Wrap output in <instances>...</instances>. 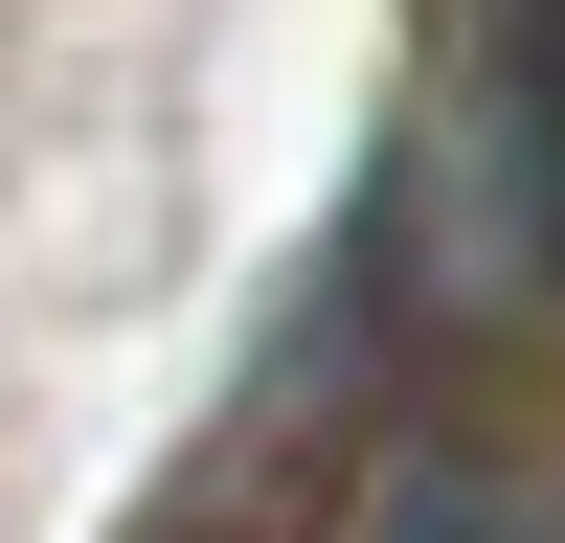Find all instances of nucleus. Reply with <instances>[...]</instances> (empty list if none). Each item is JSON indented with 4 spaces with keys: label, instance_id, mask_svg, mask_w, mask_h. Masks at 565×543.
I'll return each instance as SVG.
<instances>
[{
    "label": "nucleus",
    "instance_id": "nucleus-1",
    "mask_svg": "<svg viewBox=\"0 0 565 543\" xmlns=\"http://www.w3.org/2000/svg\"><path fill=\"white\" fill-rule=\"evenodd\" d=\"M340 543H565V453H521V430H407Z\"/></svg>",
    "mask_w": 565,
    "mask_h": 543
}]
</instances>
